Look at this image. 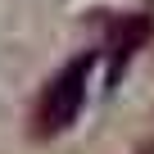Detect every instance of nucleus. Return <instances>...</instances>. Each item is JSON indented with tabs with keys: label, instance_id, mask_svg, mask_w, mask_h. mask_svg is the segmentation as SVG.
I'll use <instances>...</instances> for the list:
<instances>
[{
	"label": "nucleus",
	"instance_id": "f257e3e1",
	"mask_svg": "<svg viewBox=\"0 0 154 154\" xmlns=\"http://www.w3.org/2000/svg\"><path fill=\"white\" fill-rule=\"evenodd\" d=\"M91 63H95V54H82L77 63H68L54 82L45 86V95H41V131L45 136H54V131H63V127H72V118L82 113V104H86V77H91Z\"/></svg>",
	"mask_w": 154,
	"mask_h": 154
}]
</instances>
